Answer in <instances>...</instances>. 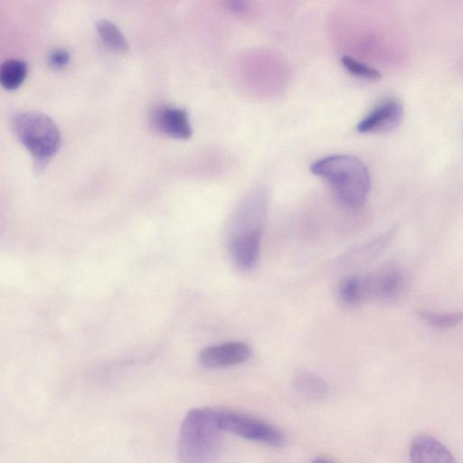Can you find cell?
I'll return each instance as SVG.
<instances>
[{
    "label": "cell",
    "instance_id": "6da1fadb",
    "mask_svg": "<svg viewBox=\"0 0 463 463\" xmlns=\"http://www.w3.org/2000/svg\"><path fill=\"white\" fill-rule=\"evenodd\" d=\"M266 215V198L254 194L245 198L228 227V250L232 263L241 271L252 269L259 259Z\"/></svg>",
    "mask_w": 463,
    "mask_h": 463
},
{
    "label": "cell",
    "instance_id": "7a4b0ae2",
    "mask_svg": "<svg viewBox=\"0 0 463 463\" xmlns=\"http://www.w3.org/2000/svg\"><path fill=\"white\" fill-rule=\"evenodd\" d=\"M217 411L194 408L184 416L178 436L179 463H216L222 444Z\"/></svg>",
    "mask_w": 463,
    "mask_h": 463
},
{
    "label": "cell",
    "instance_id": "3957f363",
    "mask_svg": "<svg viewBox=\"0 0 463 463\" xmlns=\"http://www.w3.org/2000/svg\"><path fill=\"white\" fill-rule=\"evenodd\" d=\"M313 175L324 179L335 195L350 208L361 206L369 193L371 180L364 164L351 155H333L314 162Z\"/></svg>",
    "mask_w": 463,
    "mask_h": 463
},
{
    "label": "cell",
    "instance_id": "277c9868",
    "mask_svg": "<svg viewBox=\"0 0 463 463\" xmlns=\"http://www.w3.org/2000/svg\"><path fill=\"white\" fill-rule=\"evenodd\" d=\"M12 126L19 140L40 162L54 155L60 146L61 135L57 126L42 112L20 111L14 115Z\"/></svg>",
    "mask_w": 463,
    "mask_h": 463
},
{
    "label": "cell",
    "instance_id": "5b68a950",
    "mask_svg": "<svg viewBox=\"0 0 463 463\" xmlns=\"http://www.w3.org/2000/svg\"><path fill=\"white\" fill-rule=\"evenodd\" d=\"M216 411L222 431L277 448L286 443V438L279 430L261 420L237 411Z\"/></svg>",
    "mask_w": 463,
    "mask_h": 463
},
{
    "label": "cell",
    "instance_id": "8992f818",
    "mask_svg": "<svg viewBox=\"0 0 463 463\" xmlns=\"http://www.w3.org/2000/svg\"><path fill=\"white\" fill-rule=\"evenodd\" d=\"M366 300L391 301L397 298L404 289L405 276L394 265H384L363 276Z\"/></svg>",
    "mask_w": 463,
    "mask_h": 463
},
{
    "label": "cell",
    "instance_id": "52a82bcc",
    "mask_svg": "<svg viewBox=\"0 0 463 463\" xmlns=\"http://www.w3.org/2000/svg\"><path fill=\"white\" fill-rule=\"evenodd\" d=\"M402 103L390 98L380 102L357 125L360 133H383L395 128L402 120Z\"/></svg>",
    "mask_w": 463,
    "mask_h": 463
},
{
    "label": "cell",
    "instance_id": "ba28073f",
    "mask_svg": "<svg viewBox=\"0 0 463 463\" xmlns=\"http://www.w3.org/2000/svg\"><path fill=\"white\" fill-rule=\"evenodd\" d=\"M150 124L156 130L176 138H189L193 129L185 109L170 106L157 105L149 114Z\"/></svg>",
    "mask_w": 463,
    "mask_h": 463
},
{
    "label": "cell",
    "instance_id": "9c48e42d",
    "mask_svg": "<svg viewBox=\"0 0 463 463\" xmlns=\"http://www.w3.org/2000/svg\"><path fill=\"white\" fill-rule=\"evenodd\" d=\"M250 354V347L246 343L232 341L203 348L199 360L207 368H224L245 362Z\"/></svg>",
    "mask_w": 463,
    "mask_h": 463
},
{
    "label": "cell",
    "instance_id": "30bf717a",
    "mask_svg": "<svg viewBox=\"0 0 463 463\" xmlns=\"http://www.w3.org/2000/svg\"><path fill=\"white\" fill-rule=\"evenodd\" d=\"M410 463H457L450 450L439 439L428 435L416 436L410 447Z\"/></svg>",
    "mask_w": 463,
    "mask_h": 463
},
{
    "label": "cell",
    "instance_id": "8fae6325",
    "mask_svg": "<svg viewBox=\"0 0 463 463\" xmlns=\"http://www.w3.org/2000/svg\"><path fill=\"white\" fill-rule=\"evenodd\" d=\"M296 390L305 398L320 400L326 396L328 385L317 373L308 371H299L294 377Z\"/></svg>",
    "mask_w": 463,
    "mask_h": 463
},
{
    "label": "cell",
    "instance_id": "7c38bea8",
    "mask_svg": "<svg viewBox=\"0 0 463 463\" xmlns=\"http://www.w3.org/2000/svg\"><path fill=\"white\" fill-rule=\"evenodd\" d=\"M337 297L345 307H356L365 301L363 276L345 278L338 285Z\"/></svg>",
    "mask_w": 463,
    "mask_h": 463
},
{
    "label": "cell",
    "instance_id": "4fadbf2b",
    "mask_svg": "<svg viewBox=\"0 0 463 463\" xmlns=\"http://www.w3.org/2000/svg\"><path fill=\"white\" fill-rule=\"evenodd\" d=\"M96 27L100 38L108 47L119 52L128 50V41L123 33L111 21L99 19L96 23Z\"/></svg>",
    "mask_w": 463,
    "mask_h": 463
},
{
    "label": "cell",
    "instance_id": "5bb4252c",
    "mask_svg": "<svg viewBox=\"0 0 463 463\" xmlns=\"http://www.w3.org/2000/svg\"><path fill=\"white\" fill-rule=\"evenodd\" d=\"M27 73L26 63L19 59H8L0 68L1 84L6 89L18 87L24 80Z\"/></svg>",
    "mask_w": 463,
    "mask_h": 463
},
{
    "label": "cell",
    "instance_id": "9a60e30c",
    "mask_svg": "<svg viewBox=\"0 0 463 463\" xmlns=\"http://www.w3.org/2000/svg\"><path fill=\"white\" fill-rule=\"evenodd\" d=\"M418 316L426 324L437 329L452 328L463 322V312L440 313L420 309Z\"/></svg>",
    "mask_w": 463,
    "mask_h": 463
},
{
    "label": "cell",
    "instance_id": "2e32d148",
    "mask_svg": "<svg viewBox=\"0 0 463 463\" xmlns=\"http://www.w3.org/2000/svg\"><path fill=\"white\" fill-rule=\"evenodd\" d=\"M397 228H392L368 243L363 245L361 248L357 250H352L347 256V259L364 260L365 259H370L377 253H379L385 246L392 241V239L395 236Z\"/></svg>",
    "mask_w": 463,
    "mask_h": 463
},
{
    "label": "cell",
    "instance_id": "e0dca14e",
    "mask_svg": "<svg viewBox=\"0 0 463 463\" xmlns=\"http://www.w3.org/2000/svg\"><path fill=\"white\" fill-rule=\"evenodd\" d=\"M341 62L349 73L360 79L377 80L381 78V74L376 69L353 57L345 55L341 58Z\"/></svg>",
    "mask_w": 463,
    "mask_h": 463
},
{
    "label": "cell",
    "instance_id": "ac0fdd59",
    "mask_svg": "<svg viewBox=\"0 0 463 463\" xmlns=\"http://www.w3.org/2000/svg\"><path fill=\"white\" fill-rule=\"evenodd\" d=\"M70 60V54L65 49H55L48 56V62L53 68H61L65 66Z\"/></svg>",
    "mask_w": 463,
    "mask_h": 463
},
{
    "label": "cell",
    "instance_id": "d6986e66",
    "mask_svg": "<svg viewBox=\"0 0 463 463\" xmlns=\"http://www.w3.org/2000/svg\"><path fill=\"white\" fill-rule=\"evenodd\" d=\"M227 5L230 9H232L233 12H244L247 8L246 3L241 1H232L227 3Z\"/></svg>",
    "mask_w": 463,
    "mask_h": 463
},
{
    "label": "cell",
    "instance_id": "ffe728a7",
    "mask_svg": "<svg viewBox=\"0 0 463 463\" xmlns=\"http://www.w3.org/2000/svg\"><path fill=\"white\" fill-rule=\"evenodd\" d=\"M312 463H332V462H330V461H328V460H326L325 458H319L314 459Z\"/></svg>",
    "mask_w": 463,
    "mask_h": 463
}]
</instances>
